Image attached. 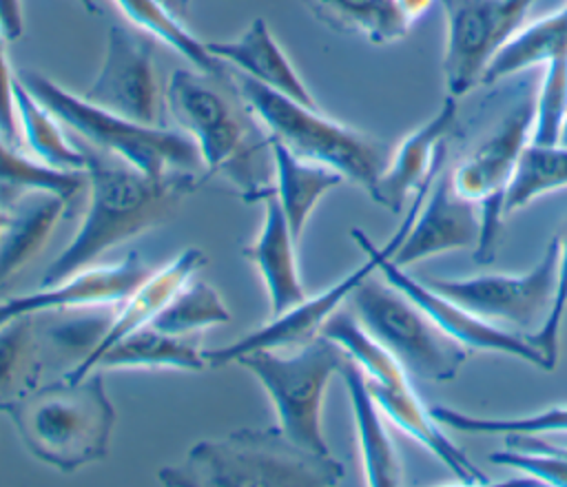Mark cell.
<instances>
[{
  "instance_id": "obj_1",
  "label": "cell",
  "mask_w": 567,
  "mask_h": 487,
  "mask_svg": "<svg viewBox=\"0 0 567 487\" xmlns=\"http://www.w3.org/2000/svg\"><path fill=\"white\" fill-rule=\"evenodd\" d=\"M166 108L195 142L204 179L224 182L244 204L275 195L272 137L241 97L233 66L219 75L175 69Z\"/></svg>"
},
{
  "instance_id": "obj_2",
  "label": "cell",
  "mask_w": 567,
  "mask_h": 487,
  "mask_svg": "<svg viewBox=\"0 0 567 487\" xmlns=\"http://www.w3.org/2000/svg\"><path fill=\"white\" fill-rule=\"evenodd\" d=\"M82 151L89 175L84 219L69 246L44 268L40 286L66 279L93 266L113 246L173 219L199 184L193 170H175L155 179L86 144Z\"/></svg>"
},
{
  "instance_id": "obj_3",
  "label": "cell",
  "mask_w": 567,
  "mask_h": 487,
  "mask_svg": "<svg viewBox=\"0 0 567 487\" xmlns=\"http://www.w3.org/2000/svg\"><path fill=\"white\" fill-rule=\"evenodd\" d=\"M166 487H303L339 485L343 465L295 445L281 429H235L224 438L195 443L184 460L164 465Z\"/></svg>"
},
{
  "instance_id": "obj_4",
  "label": "cell",
  "mask_w": 567,
  "mask_h": 487,
  "mask_svg": "<svg viewBox=\"0 0 567 487\" xmlns=\"http://www.w3.org/2000/svg\"><path fill=\"white\" fill-rule=\"evenodd\" d=\"M4 414L29 454L64 474L102 460L115 425V407L97 372L35 387Z\"/></svg>"
},
{
  "instance_id": "obj_5",
  "label": "cell",
  "mask_w": 567,
  "mask_h": 487,
  "mask_svg": "<svg viewBox=\"0 0 567 487\" xmlns=\"http://www.w3.org/2000/svg\"><path fill=\"white\" fill-rule=\"evenodd\" d=\"M33 97L64 126L80 135L82 144L126 162L148 177H166L175 170H193L202 164L195 142L184 131L148 126L106 111L73 95L38 71L16 73Z\"/></svg>"
},
{
  "instance_id": "obj_6",
  "label": "cell",
  "mask_w": 567,
  "mask_h": 487,
  "mask_svg": "<svg viewBox=\"0 0 567 487\" xmlns=\"http://www.w3.org/2000/svg\"><path fill=\"white\" fill-rule=\"evenodd\" d=\"M235 82L268 135L290 153L328 166L365 190L374 186L390 159L381 139L323 115L319 106L295 102L239 71H235Z\"/></svg>"
},
{
  "instance_id": "obj_7",
  "label": "cell",
  "mask_w": 567,
  "mask_h": 487,
  "mask_svg": "<svg viewBox=\"0 0 567 487\" xmlns=\"http://www.w3.org/2000/svg\"><path fill=\"white\" fill-rule=\"evenodd\" d=\"M346 361V350L323 334L295 350H252L235 359L264 385L279 429L319 456H332L321 432L323 392Z\"/></svg>"
},
{
  "instance_id": "obj_8",
  "label": "cell",
  "mask_w": 567,
  "mask_h": 487,
  "mask_svg": "<svg viewBox=\"0 0 567 487\" xmlns=\"http://www.w3.org/2000/svg\"><path fill=\"white\" fill-rule=\"evenodd\" d=\"M348 301L359 323L399 359L408 374L443 383L452 381L467 361V348L385 279L370 274Z\"/></svg>"
},
{
  "instance_id": "obj_9",
  "label": "cell",
  "mask_w": 567,
  "mask_h": 487,
  "mask_svg": "<svg viewBox=\"0 0 567 487\" xmlns=\"http://www.w3.org/2000/svg\"><path fill=\"white\" fill-rule=\"evenodd\" d=\"M425 195H427V190L412 197V204L408 208V217L399 224L396 232L383 246L372 244V239L361 228H352L350 230L352 239L365 252V261L357 270L348 272L343 279H339L334 286L326 288L323 292H319L315 297H306L301 303H297V305L288 308L286 312L272 317L266 325L248 332L246 336H241V339H237V341H233L224 348L204 350L202 354L206 359V365L221 367V365L235 363L237 356H241L246 352H252V350H295V348H301V345L310 343L315 336H319L321 328L330 319V314L337 312L341 308V303L350 299V294L357 290V286L363 279H368L370 274H374V270H379L383 259L394 255V250L403 241V237H405V232H408V228L414 219V213L423 204Z\"/></svg>"
},
{
  "instance_id": "obj_10",
  "label": "cell",
  "mask_w": 567,
  "mask_h": 487,
  "mask_svg": "<svg viewBox=\"0 0 567 487\" xmlns=\"http://www.w3.org/2000/svg\"><path fill=\"white\" fill-rule=\"evenodd\" d=\"M534 104L523 97L501 122L498 131L485 139L467 159L450 170L452 186L472 199L481 210V237L474 248L476 263H489L496 255L501 221L505 215V193L523 148L529 144Z\"/></svg>"
},
{
  "instance_id": "obj_11",
  "label": "cell",
  "mask_w": 567,
  "mask_h": 487,
  "mask_svg": "<svg viewBox=\"0 0 567 487\" xmlns=\"http://www.w3.org/2000/svg\"><path fill=\"white\" fill-rule=\"evenodd\" d=\"M558 246L560 237H551L538 263L520 274L498 272L467 279H425V283L492 323L538 330L545 323L556 294Z\"/></svg>"
},
{
  "instance_id": "obj_12",
  "label": "cell",
  "mask_w": 567,
  "mask_h": 487,
  "mask_svg": "<svg viewBox=\"0 0 567 487\" xmlns=\"http://www.w3.org/2000/svg\"><path fill=\"white\" fill-rule=\"evenodd\" d=\"M445 13L443 73L458 97L481 84L494 53L523 27L536 0H439Z\"/></svg>"
},
{
  "instance_id": "obj_13",
  "label": "cell",
  "mask_w": 567,
  "mask_h": 487,
  "mask_svg": "<svg viewBox=\"0 0 567 487\" xmlns=\"http://www.w3.org/2000/svg\"><path fill=\"white\" fill-rule=\"evenodd\" d=\"M155 44L122 24L109 27L104 62L84 100L148 126H168L166 89L153 62Z\"/></svg>"
},
{
  "instance_id": "obj_14",
  "label": "cell",
  "mask_w": 567,
  "mask_h": 487,
  "mask_svg": "<svg viewBox=\"0 0 567 487\" xmlns=\"http://www.w3.org/2000/svg\"><path fill=\"white\" fill-rule=\"evenodd\" d=\"M456 120V97L447 93L441 108L399 142L374 186L368 190L372 201L390 213H401L410 197L430 190L432 182L443 170L447 142L454 133Z\"/></svg>"
},
{
  "instance_id": "obj_15",
  "label": "cell",
  "mask_w": 567,
  "mask_h": 487,
  "mask_svg": "<svg viewBox=\"0 0 567 487\" xmlns=\"http://www.w3.org/2000/svg\"><path fill=\"white\" fill-rule=\"evenodd\" d=\"M481 237V210L478 206L456 193L450 173H443L432 182L423 204L414 213V219L390 257L399 268H408L441 252L476 248Z\"/></svg>"
},
{
  "instance_id": "obj_16",
  "label": "cell",
  "mask_w": 567,
  "mask_h": 487,
  "mask_svg": "<svg viewBox=\"0 0 567 487\" xmlns=\"http://www.w3.org/2000/svg\"><path fill=\"white\" fill-rule=\"evenodd\" d=\"M148 266L140 252H128L117 263L84 268L58 283L40 286L29 294H18L0 301V325L20 314H47L75 308H93L106 303H122L146 277Z\"/></svg>"
},
{
  "instance_id": "obj_17",
  "label": "cell",
  "mask_w": 567,
  "mask_h": 487,
  "mask_svg": "<svg viewBox=\"0 0 567 487\" xmlns=\"http://www.w3.org/2000/svg\"><path fill=\"white\" fill-rule=\"evenodd\" d=\"M379 272L383 279L405 292L416 305H421L452 339L463 343L465 348L485 350V352H501L516 359H523L527 363H534L545 370L543 354L527 341V336L514 334L474 312L463 308L461 303L452 301L450 297L436 292L425 281H419L405 272V268H399L396 263L388 259L381 261Z\"/></svg>"
},
{
  "instance_id": "obj_18",
  "label": "cell",
  "mask_w": 567,
  "mask_h": 487,
  "mask_svg": "<svg viewBox=\"0 0 567 487\" xmlns=\"http://www.w3.org/2000/svg\"><path fill=\"white\" fill-rule=\"evenodd\" d=\"M206 263V255L199 248L182 250L173 261L151 272L124 301L120 312L109 321L104 334L93 345V350L66 370V381H80L86 374L95 372L97 359L113 348L124 336L133 334L140 328L153 323V319L166 308V303L193 279V274Z\"/></svg>"
},
{
  "instance_id": "obj_19",
  "label": "cell",
  "mask_w": 567,
  "mask_h": 487,
  "mask_svg": "<svg viewBox=\"0 0 567 487\" xmlns=\"http://www.w3.org/2000/svg\"><path fill=\"white\" fill-rule=\"evenodd\" d=\"M368 390L381 412L405 434H410L416 443H421L432 456H436L463 485H487V476L465 456L461 447H456L445 432L443 425L432 416L421 398L416 396L410 381L383 385L365 379Z\"/></svg>"
},
{
  "instance_id": "obj_20",
  "label": "cell",
  "mask_w": 567,
  "mask_h": 487,
  "mask_svg": "<svg viewBox=\"0 0 567 487\" xmlns=\"http://www.w3.org/2000/svg\"><path fill=\"white\" fill-rule=\"evenodd\" d=\"M297 239L284 217V210L275 195L264 199V221L259 228L257 239L241 250V255L259 270L268 303L270 317L286 312L288 308L301 303L308 294L299 279L297 255H295Z\"/></svg>"
},
{
  "instance_id": "obj_21",
  "label": "cell",
  "mask_w": 567,
  "mask_h": 487,
  "mask_svg": "<svg viewBox=\"0 0 567 487\" xmlns=\"http://www.w3.org/2000/svg\"><path fill=\"white\" fill-rule=\"evenodd\" d=\"M206 46L215 58L257 80L259 84L275 89L277 93L306 106H317L310 89L299 77L264 18H255L239 38L226 42H206Z\"/></svg>"
},
{
  "instance_id": "obj_22",
  "label": "cell",
  "mask_w": 567,
  "mask_h": 487,
  "mask_svg": "<svg viewBox=\"0 0 567 487\" xmlns=\"http://www.w3.org/2000/svg\"><path fill=\"white\" fill-rule=\"evenodd\" d=\"M339 374L346 381L350 403H352V416H354V427H357V441H359L365 485H372V487L401 485L403 467H401L399 454L394 449V443L388 434V427L383 423V412L368 390L365 374L350 356L343 363Z\"/></svg>"
},
{
  "instance_id": "obj_23",
  "label": "cell",
  "mask_w": 567,
  "mask_h": 487,
  "mask_svg": "<svg viewBox=\"0 0 567 487\" xmlns=\"http://www.w3.org/2000/svg\"><path fill=\"white\" fill-rule=\"evenodd\" d=\"M66 213V201L49 193H33L31 199L16 206L0 235V288H4L38 257L58 219Z\"/></svg>"
},
{
  "instance_id": "obj_24",
  "label": "cell",
  "mask_w": 567,
  "mask_h": 487,
  "mask_svg": "<svg viewBox=\"0 0 567 487\" xmlns=\"http://www.w3.org/2000/svg\"><path fill=\"white\" fill-rule=\"evenodd\" d=\"M275 157V197L284 210V217L299 241L303 226L319 204V199L346 182V177L328 166L308 162L290 153L281 142L272 137Z\"/></svg>"
},
{
  "instance_id": "obj_25",
  "label": "cell",
  "mask_w": 567,
  "mask_h": 487,
  "mask_svg": "<svg viewBox=\"0 0 567 487\" xmlns=\"http://www.w3.org/2000/svg\"><path fill=\"white\" fill-rule=\"evenodd\" d=\"M206 367L204 354L188 336L159 332L151 325L109 348L95 363V370H184L199 372Z\"/></svg>"
},
{
  "instance_id": "obj_26",
  "label": "cell",
  "mask_w": 567,
  "mask_h": 487,
  "mask_svg": "<svg viewBox=\"0 0 567 487\" xmlns=\"http://www.w3.org/2000/svg\"><path fill=\"white\" fill-rule=\"evenodd\" d=\"M40 314H20L0 325V412L38 387L44 370Z\"/></svg>"
},
{
  "instance_id": "obj_27",
  "label": "cell",
  "mask_w": 567,
  "mask_h": 487,
  "mask_svg": "<svg viewBox=\"0 0 567 487\" xmlns=\"http://www.w3.org/2000/svg\"><path fill=\"white\" fill-rule=\"evenodd\" d=\"M560 55H567V4L520 27L489 60L481 84H494L507 75L525 71L529 66L547 64Z\"/></svg>"
},
{
  "instance_id": "obj_28",
  "label": "cell",
  "mask_w": 567,
  "mask_h": 487,
  "mask_svg": "<svg viewBox=\"0 0 567 487\" xmlns=\"http://www.w3.org/2000/svg\"><path fill=\"white\" fill-rule=\"evenodd\" d=\"M326 27L361 35L372 44L396 42L408 35L412 22L399 0H303Z\"/></svg>"
},
{
  "instance_id": "obj_29",
  "label": "cell",
  "mask_w": 567,
  "mask_h": 487,
  "mask_svg": "<svg viewBox=\"0 0 567 487\" xmlns=\"http://www.w3.org/2000/svg\"><path fill=\"white\" fill-rule=\"evenodd\" d=\"M117 9L144 33L153 35L179 53L193 69L219 75L228 69L226 62L215 58L206 42L197 40L162 0H113Z\"/></svg>"
},
{
  "instance_id": "obj_30",
  "label": "cell",
  "mask_w": 567,
  "mask_h": 487,
  "mask_svg": "<svg viewBox=\"0 0 567 487\" xmlns=\"http://www.w3.org/2000/svg\"><path fill=\"white\" fill-rule=\"evenodd\" d=\"M13 102H16V115L18 126L24 137V144H29L31 153L55 168L66 170H84L86 157L82 148H75L60 131V122L55 115H51L35 97L33 93L20 82L16 75L13 80Z\"/></svg>"
},
{
  "instance_id": "obj_31",
  "label": "cell",
  "mask_w": 567,
  "mask_h": 487,
  "mask_svg": "<svg viewBox=\"0 0 567 487\" xmlns=\"http://www.w3.org/2000/svg\"><path fill=\"white\" fill-rule=\"evenodd\" d=\"M86 170H66L29 159L0 139V193H49L71 206L78 195L86 193Z\"/></svg>"
},
{
  "instance_id": "obj_32",
  "label": "cell",
  "mask_w": 567,
  "mask_h": 487,
  "mask_svg": "<svg viewBox=\"0 0 567 487\" xmlns=\"http://www.w3.org/2000/svg\"><path fill=\"white\" fill-rule=\"evenodd\" d=\"M567 188V146L529 142L514 168L505 193V215L527 206L545 193Z\"/></svg>"
},
{
  "instance_id": "obj_33",
  "label": "cell",
  "mask_w": 567,
  "mask_h": 487,
  "mask_svg": "<svg viewBox=\"0 0 567 487\" xmlns=\"http://www.w3.org/2000/svg\"><path fill=\"white\" fill-rule=\"evenodd\" d=\"M432 416L463 434H481V436H509V434H529V436H547V434H567V405H554L525 416H474L445 405L430 407Z\"/></svg>"
},
{
  "instance_id": "obj_34",
  "label": "cell",
  "mask_w": 567,
  "mask_h": 487,
  "mask_svg": "<svg viewBox=\"0 0 567 487\" xmlns=\"http://www.w3.org/2000/svg\"><path fill=\"white\" fill-rule=\"evenodd\" d=\"M228 321L230 312L215 288L204 281H188L153 319L151 328L175 336H188L190 332Z\"/></svg>"
},
{
  "instance_id": "obj_35",
  "label": "cell",
  "mask_w": 567,
  "mask_h": 487,
  "mask_svg": "<svg viewBox=\"0 0 567 487\" xmlns=\"http://www.w3.org/2000/svg\"><path fill=\"white\" fill-rule=\"evenodd\" d=\"M567 117V55H560L545 64L540 91L534 102V144H560L563 124Z\"/></svg>"
},
{
  "instance_id": "obj_36",
  "label": "cell",
  "mask_w": 567,
  "mask_h": 487,
  "mask_svg": "<svg viewBox=\"0 0 567 487\" xmlns=\"http://www.w3.org/2000/svg\"><path fill=\"white\" fill-rule=\"evenodd\" d=\"M567 310V237L560 239L558 246V266H556V294L551 310L545 319V323L527 334V341L543 354L545 370H554L558 363V339H560V325Z\"/></svg>"
},
{
  "instance_id": "obj_37",
  "label": "cell",
  "mask_w": 567,
  "mask_h": 487,
  "mask_svg": "<svg viewBox=\"0 0 567 487\" xmlns=\"http://www.w3.org/2000/svg\"><path fill=\"white\" fill-rule=\"evenodd\" d=\"M489 460L514 467L543 485L567 487V458L558 454L534 447H507L503 452L489 454Z\"/></svg>"
},
{
  "instance_id": "obj_38",
  "label": "cell",
  "mask_w": 567,
  "mask_h": 487,
  "mask_svg": "<svg viewBox=\"0 0 567 487\" xmlns=\"http://www.w3.org/2000/svg\"><path fill=\"white\" fill-rule=\"evenodd\" d=\"M4 35L0 31V139L9 146L20 144V126L16 115V102H13V80L16 75L9 69V62L4 58Z\"/></svg>"
},
{
  "instance_id": "obj_39",
  "label": "cell",
  "mask_w": 567,
  "mask_h": 487,
  "mask_svg": "<svg viewBox=\"0 0 567 487\" xmlns=\"http://www.w3.org/2000/svg\"><path fill=\"white\" fill-rule=\"evenodd\" d=\"M24 29L22 0H0V31L7 40H18Z\"/></svg>"
},
{
  "instance_id": "obj_40",
  "label": "cell",
  "mask_w": 567,
  "mask_h": 487,
  "mask_svg": "<svg viewBox=\"0 0 567 487\" xmlns=\"http://www.w3.org/2000/svg\"><path fill=\"white\" fill-rule=\"evenodd\" d=\"M507 447H534V449H545L551 454H558L563 458H567V447L547 441L545 436H529V434H509L505 436Z\"/></svg>"
},
{
  "instance_id": "obj_41",
  "label": "cell",
  "mask_w": 567,
  "mask_h": 487,
  "mask_svg": "<svg viewBox=\"0 0 567 487\" xmlns=\"http://www.w3.org/2000/svg\"><path fill=\"white\" fill-rule=\"evenodd\" d=\"M434 0H399L403 13L408 15V20L414 24L430 7H432Z\"/></svg>"
},
{
  "instance_id": "obj_42",
  "label": "cell",
  "mask_w": 567,
  "mask_h": 487,
  "mask_svg": "<svg viewBox=\"0 0 567 487\" xmlns=\"http://www.w3.org/2000/svg\"><path fill=\"white\" fill-rule=\"evenodd\" d=\"M177 18H184L190 9V0H162Z\"/></svg>"
},
{
  "instance_id": "obj_43",
  "label": "cell",
  "mask_w": 567,
  "mask_h": 487,
  "mask_svg": "<svg viewBox=\"0 0 567 487\" xmlns=\"http://www.w3.org/2000/svg\"><path fill=\"white\" fill-rule=\"evenodd\" d=\"M78 2L82 4L84 11H89V13H100V7L95 4V0H78Z\"/></svg>"
},
{
  "instance_id": "obj_44",
  "label": "cell",
  "mask_w": 567,
  "mask_h": 487,
  "mask_svg": "<svg viewBox=\"0 0 567 487\" xmlns=\"http://www.w3.org/2000/svg\"><path fill=\"white\" fill-rule=\"evenodd\" d=\"M9 215H11V213H7V210L0 208V235H2V230L7 228V224H9Z\"/></svg>"
},
{
  "instance_id": "obj_45",
  "label": "cell",
  "mask_w": 567,
  "mask_h": 487,
  "mask_svg": "<svg viewBox=\"0 0 567 487\" xmlns=\"http://www.w3.org/2000/svg\"><path fill=\"white\" fill-rule=\"evenodd\" d=\"M560 144L567 146V117H565V124H563V133H560Z\"/></svg>"
}]
</instances>
